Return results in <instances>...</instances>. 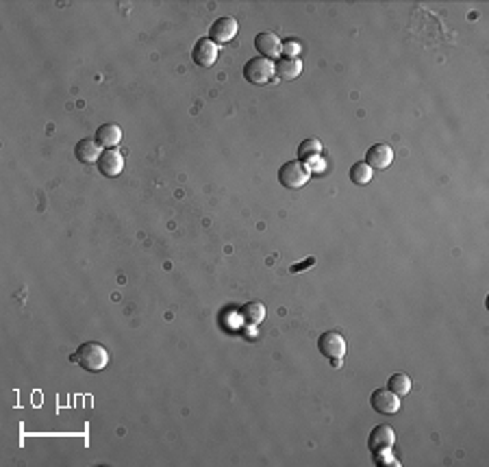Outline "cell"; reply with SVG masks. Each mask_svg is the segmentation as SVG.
Returning a JSON list of instances; mask_svg holds the SVG:
<instances>
[{"label":"cell","instance_id":"20","mask_svg":"<svg viewBox=\"0 0 489 467\" xmlns=\"http://www.w3.org/2000/svg\"><path fill=\"white\" fill-rule=\"evenodd\" d=\"M281 53H285V57H298V53H300V42H296V39L283 42V51H281Z\"/></svg>","mask_w":489,"mask_h":467},{"label":"cell","instance_id":"16","mask_svg":"<svg viewBox=\"0 0 489 467\" xmlns=\"http://www.w3.org/2000/svg\"><path fill=\"white\" fill-rule=\"evenodd\" d=\"M387 389L389 391H394L396 396H406L411 391V378L406 376V374H402V372H398V374H394L389 378V382H387Z\"/></svg>","mask_w":489,"mask_h":467},{"label":"cell","instance_id":"8","mask_svg":"<svg viewBox=\"0 0 489 467\" xmlns=\"http://www.w3.org/2000/svg\"><path fill=\"white\" fill-rule=\"evenodd\" d=\"M255 48H257V53L264 57V59H276L281 55L283 51V42L281 37L272 33V30H261V33H257L255 37Z\"/></svg>","mask_w":489,"mask_h":467},{"label":"cell","instance_id":"6","mask_svg":"<svg viewBox=\"0 0 489 467\" xmlns=\"http://www.w3.org/2000/svg\"><path fill=\"white\" fill-rule=\"evenodd\" d=\"M218 44L216 42H211L209 37H203L194 44L191 48V59L196 66H200V68H211L214 63L218 61Z\"/></svg>","mask_w":489,"mask_h":467},{"label":"cell","instance_id":"3","mask_svg":"<svg viewBox=\"0 0 489 467\" xmlns=\"http://www.w3.org/2000/svg\"><path fill=\"white\" fill-rule=\"evenodd\" d=\"M346 340H344V335L337 333V331H326L320 335V340H318V350L322 357H326L329 361H339L341 357L346 354Z\"/></svg>","mask_w":489,"mask_h":467},{"label":"cell","instance_id":"10","mask_svg":"<svg viewBox=\"0 0 489 467\" xmlns=\"http://www.w3.org/2000/svg\"><path fill=\"white\" fill-rule=\"evenodd\" d=\"M396 443V432L391 426H374L370 437H368V448L372 452H379V450H391V446Z\"/></svg>","mask_w":489,"mask_h":467},{"label":"cell","instance_id":"15","mask_svg":"<svg viewBox=\"0 0 489 467\" xmlns=\"http://www.w3.org/2000/svg\"><path fill=\"white\" fill-rule=\"evenodd\" d=\"M241 315L250 326H257L266 319V307L261 302H248L246 307L241 309Z\"/></svg>","mask_w":489,"mask_h":467},{"label":"cell","instance_id":"17","mask_svg":"<svg viewBox=\"0 0 489 467\" xmlns=\"http://www.w3.org/2000/svg\"><path fill=\"white\" fill-rule=\"evenodd\" d=\"M350 181L354 185H368L372 181V168L366 164V161H359L350 168Z\"/></svg>","mask_w":489,"mask_h":467},{"label":"cell","instance_id":"2","mask_svg":"<svg viewBox=\"0 0 489 467\" xmlns=\"http://www.w3.org/2000/svg\"><path fill=\"white\" fill-rule=\"evenodd\" d=\"M309 174L311 172L307 170V166L302 164V161H298V159L287 161V164H283L281 170H279V181L287 189H300L309 183Z\"/></svg>","mask_w":489,"mask_h":467},{"label":"cell","instance_id":"4","mask_svg":"<svg viewBox=\"0 0 489 467\" xmlns=\"http://www.w3.org/2000/svg\"><path fill=\"white\" fill-rule=\"evenodd\" d=\"M274 76V61L264 59V57H255L250 59L246 66H243V78L252 85H264L270 83Z\"/></svg>","mask_w":489,"mask_h":467},{"label":"cell","instance_id":"11","mask_svg":"<svg viewBox=\"0 0 489 467\" xmlns=\"http://www.w3.org/2000/svg\"><path fill=\"white\" fill-rule=\"evenodd\" d=\"M391 161H394V150H391V146H387V143H374L372 148H368L366 164L372 170H385L391 166Z\"/></svg>","mask_w":489,"mask_h":467},{"label":"cell","instance_id":"14","mask_svg":"<svg viewBox=\"0 0 489 467\" xmlns=\"http://www.w3.org/2000/svg\"><path fill=\"white\" fill-rule=\"evenodd\" d=\"M74 155L80 164H94V161H98V157H101V146H98L96 139L85 137L74 146Z\"/></svg>","mask_w":489,"mask_h":467},{"label":"cell","instance_id":"7","mask_svg":"<svg viewBox=\"0 0 489 467\" xmlns=\"http://www.w3.org/2000/svg\"><path fill=\"white\" fill-rule=\"evenodd\" d=\"M237 20L231 18V15H224V18H218L214 24L209 26V39L216 42L218 46L220 44H228L231 39H235L237 35Z\"/></svg>","mask_w":489,"mask_h":467},{"label":"cell","instance_id":"9","mask_svg":"<svg viewBox=\"0 0 489 467\" xmlns=\"http://www.w3.org/2000/svg\"><path fill=\"white\" fill-rule=\"evenodd\" d=\"M96 164H98V170H101L103 176L113 179V176H118L124 170V157L118 148H105Z\"/></svg>","mask_w":489,"mask_h":467},{"label":"cell","instance_id":"18","mask_svg":"<svg viewBox=\"0 0 489 467\" xmlns=\"http://www.w3.org/2000/svg\"><path fill=\"white\" fill-rule=\"evenodd\" d=\"M322 152V143L320 139H304L300 141V146H298V157L300 159H316L318 155Z\"/></svg>","mask_w":489,"mask_h":467},{"label":"cell","instance_id":"19","mask_svg":"<svg viewBox=\"0 0 489 467\" xmlns=\"http://www.w3.org/2000/svg\"><path fill=\"white\" fill-rule=\"evenodd\" d=\"M374 463H377L379 467H383V465H398L396 459L389 455V450H379V452H374Z\"/></svg>","mask_w":489,"mask_h":467},{"label":"cell","instance_id":"1","mask_svg":"<svg viewBox=\"0 0 489 467\" xmlns=\"http://www.w3.org/2000/svg\"><path fill=\"white\" fill-rule=\"evenodd\" d=\"M72 359L87 372H101L109 363V350L98 342H85L78 346Z\"/></svg>","mask_w":489,"mask_h":467},{"label":"cell","instance_id":"5","mask_svg":"<svg viewBox=\"0 0 489 467\" xmlns=\"http://www.w3.org/2000/svg\"><path fill=\"white\" fill-rule=\"evenodd\" d=\"M370 405L372 409L381 413V415H394L402 409V402H400V396H396L394 391L389 389H377L370 398Z\"/></svg>","mask_w":489,"mask_h":467},{"label":"cell","instance_id":"12","mask_svg":"<svg viewBox=\"0 0 489 467\" xmlns=\"http://www.w3.org/2000/svg\"><path fill=\"white\" fill-rule=\"evenodd\" d=\"M302 72V61L298 57H281L274 63V74H279L283 80H293L298 78Z\"/></svg>","mask_w":489,"mask_h":467},{"label":"cell","instance_id":"13","mask_svg":"<svg viewBox=\"0 0 489 467\" xmlns=\"http://www.w3.org/2000/svg\"><path fill=\"white\" fill-rule=\"evenodd\" d=\"M96 141L101 148H116L122 141V128L118 124H103L96 131Z\"/></svg>","mask_w":489,"mask_h":467}]
</instances>
